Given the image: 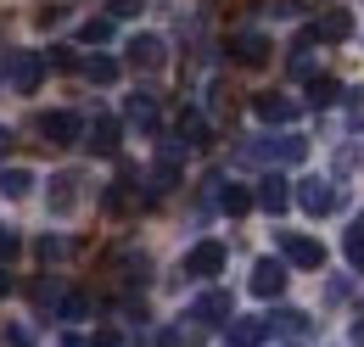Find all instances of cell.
<instances>
[{
    "mask_svg": "<svg viewBox=\"0 0 364 347\" xmlns=\"http://www.w3.org/2000/svg\"><path fill=\"white\" fill-rule=\"evenodd\" d=\"M241 157H247V163H303V157H309V140H297V134L247 140V146H241Z\"/></svg>",
    "mask_w": 364,
    "mask_h": 347,
    "instance_id": "1",
    "label": "cell"
},
{
    "mask_svg": "<svg viewBox=\"0 0 364 347\" xmlns=\"http://www.w3.org/2000/svg\"><path fill=\"white\" fill-rule=\"evenodd\" d=\"M34 134H40V146H73V140L85 134V118L68 112V107H62V112H40V118H34Z\"/></svg>",
    "mask_w": 364,
    "mask_h": 347,
    "instance_id": "2",
    "label": "cell"
},
{
    "mask_svg": "<svg viewBox=\"0 0 364 347\" xmlns=\"http://www.w3.org/2000/svg\"><path fill=\"white\" fill-rule=\"evenodd\" d=\"M208 208H219V213L241 218L258 208V191H247V185H230V179H208Z\"/></svg>",
    "mask_w": 364,
    "mask_h": 347,
    "instance_id": "3",
    "label": "cell"
},
{
    "mask_svg": "<svg viewBox=\"0 0 364 347\" xmlns=\"http://www.w3.org/2000/svg\"><path fill=\"white\" fill-rule=\"evenodd\" d=\"M6 79L17 85V95H34L40 79H46V56H40V50H11V56H6Z\"/></svg>",
    "mask_w": 364,
    "mask_h": 347,
    "instance_id": "4",
    "label": "cell"
},
{
    "mask_svg": "<svg viewBox=\"0 0 364 347\" xmlns=\"http://www.w3.org/2000/svg\"><path fill=\"white\" fill-rule=\"evenodd\" d=\"M291 196H297V202H303V213H314V218H325V213H336V202H342V196H336V185H331V179H303V185H297V191H291Z\"/></svg>",
    "mask_w": 364,
    "mask_h": 347,
    "instance_id": "5",
    "label": "cell"
},
{
    "mask_svg": "<svg viewBox=\"0 0 364 347\" xmlns=\"http://www.w3.org/2000/svg\"><path fill=\"white\" fill-rule=\"evenodd\" d=\"M286 280H291V274H286V258H258L247 286H252V297H280V292H286Z\"/></svg>",
    "mask_w": 364,
    "mask_h": 347,
    "instance_id": "6",
    "label": "cell"
},
{
    "mask_svg": "<svg viewBox=\"0 0 364 347\" xmlns=\"http://www.w3.org/2000/svg\"><path fill=\"white\" fill-rule=\"evenodd\" d=\"M252 112H258L264 124H291V118L303 112V101H291L286 90H264V95H252Z\"/></svg>",
    "mask_w": 364,
    "mask_h": 347,
    "instance_id": "7",
    "label": "cell"
},
{
    "mask_svg": "<svg viewBox=\"0 0 364 347\" xmlns=\"http://www.w3.org/2000/svg\"><path fill=\"white\" fill-rule=\"evenodd\" d=\"M174 185H180V163H174V157H157V169L140 174V196H146V202H163Z\"/></svg>",
    "mask_w": 364,
    "mask_h": 347,
    "instance_id": "8",
    "label": "cell"
},
{
    "mask_svg": "<svg viewBox=\"0 0 364 347\" xmlns=\"http://www.w3.org/2000/svg\"><path fill=\"white\" fill-rule=\"evenodd\" d=\"M280 252H286L291 269H319V263H325V247H319L314 235H286V230H280Z\"/></svg>",
    "mask_w": 364,
    "mask_h": 347,
    "instance_id": "9",
    "label": "cell"
},
{
    "mask_svg": "<svg viewBox=\"0 0 364 347\" xmlns=\"http://www.w3.org/2000/svg\"><path fill=\"white\" fill-rule=\"evenodd\" d=\"M124 118H129V124H135V129H157V124H163V101H157V90H135V95H129V107H124Z\"/></svg>",
    "mask_w": 364,
    "mask_h": 347,
    "instance_id": "10",
    "label": "cell"
},
{
    "mask_svg": "<svg viewBox=\"0 0 364 347\" xmlns=\"http://www.w3.org/2000/svg\"><path fill=\"white\" fill-rule=\"evenodd\" d=\"M219 269H225V247H219V241H196V247H191L185 274H196V280H213Z\"/></svg>",
    "mask_w": 364,
    "mask_h": 347,
    "instance_id": "11",
    "label": "cell"
},
{
    "mask_svg": "<svg viewBox=\"0 0 364 347\" xmlns=\"http://www.w3.org/2000/svg\"><path fill=\"white\" fill-rule=\"evenodd\" d=\"M118 140H124V118H95L90 129H85V146H90L95 157H112Z\"/></svg>",
    "mask_w": 364,
    "mask_h": 347,
    "instance_id": "12",
    "label": "cell"
},
{
    "mask_svg": "<svg viewBox=\"0 0 364 347\" xmlns=\"http://www.w3.org/2000/svg\"><path fill=\"white\" fill-rule=\"evenodd\" d=\"M208 342V325L202 319H174V325H163V336H157V347H202Z\"/></svg>",
    "mask_w": 364,
    "mask_h": 347,
    "instance_id": "13",
    "label": "cell"
},
{
    "mask_svg": "<svg viewBox=\"0 0 364 347\" xmlns=\"http://www.w3.org/2000/svg\"><path fill=\"white\" fill-rule=\"evenodd\" d=\"M135 202H146V196H140V174L124 169L118 179H112V191H107V213H129Z\"/></svg>",
    "mask_w": 364,
    "mask_h": 347,
    "instance_id": "14",
    "label": "cell"
},
{
    "mask_svg": "<svg viewBox=\"0 0 364 347\" xmlns=\"http://www.w3.org/2000/svg\"><path fill=\"white\" fill-rule=\"evenodd\" d=\"M163 56H168V45L157 40V34H135V40H129V68H140V73L163 68Z\"/></svg>",
    "mask_w": 364,
    "mask_h": 347,
    "instance_id": "15",
    "label": "cell"
},
{
    "mask_svg": "<svg viewBox=\"0 0 364 347\" xmlns=\"http://www.w3.org/2000/svg\"><path fill=\"white\" fill-rule=\"evenodd\" d=\"M191 319H202V325H230V292H202L196 303H191Z\"/></svg>",
    "mask_w": 364,
    "mask_h": 347,
    "instance_id": "16",
    "label": "cell"
},
{
    "mask_svg": "<svg viewBox=\"0 0 364 347\" xmlns=\"http://www.w3.org/2000/svg\"><path fill=\"white\" fill-rule=\"evenodd\" d=\"M348 34H353V11H348V6H331L314 23V40H325V45H342Z\"/></svg>",
    "mask_w": 364,
    "mask_h": 347,
    "instance_id": "17",
    "label": "cell"
},
{
    "mask_svg": "<svg viewBox=\"0 0 364 347\" xmlns=\"http://www.w3.org/2000/svg\"><path fill=\"white\" fill-rule=\"evenodd\" d=\"M291 202H297V196H291V185H286L280 174H264V179H258V208H264V213H286Z\"/></svg>",
    "mask_w": 364,
    "mask_h": 347,
    "instance_id": "18",
    "label": "cell"
},
{
    "mask_svg": "<svg viewBox=\"0 0 364 347\" xmlns=\"http://www.w3.org/2000/svg\"><path fill=\"white\" fill-rule=\"evenodd\" d=\"M79 185H85V174H56V179H50V213H73V208H79Z\"/></svg>",
    "mask_w": 364,
    "mask_h": 347,
    "instance_id": "19",
    "label": "cell"
},
{
    "mask_svg": "<svg viewBox=\"0 0 364 347\" xmlns=\"http://www.w3.org/2000/svg\"><path fill=\"white\" fill-rule=\"evenodd\" d=\"M230 56H235L241 68H264V62H269V40H264V34H235V40H230Z\"/></svg>",
    "mask_w": 364,
    "mask_h": 347,
    "instance_id": "20",
    "label": "cell"
},
{
    "mask_svg": "<svg viewBox=\"0 0 364 347\" xmlns=\"http://www.w3.org/2000/svg\"><path fill=\"white\" fill-rule=\"evenodd\" d=\"M269 336V319H230L225 325V342L230 347H258Z\"/></svg>",
    "mask_w": 364,
    "mask_h": 347,
    "instance_id": "21",
    "label": "cell"
},
{
    "mask_svg": "<svg viewBox=\"0 0 364 347\" xmlns=\"http://www.w3.org/2000/svg\"><path fill=\"white\" fill-rule=\"evenodd\" d=\"M269 336H309V314H297V308H274V314H269Z\"/></svg>",
    "mask_w": 364,
    "mask_h": 347,
    "instance_id": "22",
    "label": "cell"
},
{
    "mask_svg": "<svg viewBox=\"0 0 364 347\" xmlns=\"http://www.w3.org/2000/svg\"><path fill=\"white\" fill-rule=\"evenodd\" d=\"M90 85H118V73H124V62L118 56H85V68H79Z\"/></svg>",
    "mask_w": 364,
    "mask_h": 347,
    "instance_id": "23",
    "label": "cell"
},
{
    "mask_svg": "<svg viewBox=\"0 0 364 347\" xmlns=\"http://www.w3.org/2000/svg\"><path fill=\"white\" fill-rule=\"evenodd\" d=\"M174 134H180L185 146H208V118H202V112H196V107H191V112H180V124H174Z\"/></svg>",
    "mask_w": 364,
    "mask_h": 347,
    "instance_id": "24",
    "label": "cell"
},
{
    "mask_svg": "<svg viewBox=\"0 0 364 347\" xmlns=\"http://www.w3.org/2000/svg\"><path fill=\"white\" fill-rule=\"evenodd\" d=\"M0 191H6V196H17V202H23V196H28V191H34V174L23 169V163H17V169H0Z\"/></svg>",
    "mask_w": 364,
    "mask_h": 347,
    "instance_id": "25",
    "label": "cell"
},
{
    "mask_svg": "<svg viewBox=\"0 0 364 347\" xmlns=\"http://www.w3.org/2000/svg\"><path fill=\"white\" fill-rule=\"evenodd\" d=\"M336 95H342V85H336L331 73H314V79H309V107H331Z\"/></svg>",
    "mask_w": 364,
    "mask_h": 347,
    "instance_id": "26",
    "label": "cell"
},
{
    "mask_svg": "<svg viewBox=\"0 0 364 347\" xmlns=\"http://www.w3.org/2000/svg\"><path fill=\"white\" fill-rule=\"evenodd\" d=\"M90 292H62V308H56V319H90Z\"/></svg>",
    "mask_w": 364,
    "mask_h": 347,
    "instance_id": "27",
    "label": "cell"
},
{
    "mask_svg": "<svg viewBox=\"0 0 364 347\" xmlns=\"http://www.w3.org/2000/svg\"><path fill=\"white\" fill-rule=\"evenodd\" d=\"M46 68H56V73H79V68H85V56H79V50H68V45H56V50H46Z\"/></svg>",
    "mask_w": 364,
    "mask_h": 347,
    "instance_id": "28",
    "label": "cell"
},
{
    "mask_svg": "<svg viewBox=\"0 0 364 347\" xmlns=\"http://www.w3.org/2000/svg\"><path fill=\"white\" fill-rule=\"evenodd\" d=\"M112 23H118V17H90V23L79 28V40H85V45H107V40H112Z\"/></svg>",
    "mask_w": 364,
    "mask_h": 347,
    "instance_id": "29",
    "label": "cell"
},
{
    "mask_svg": "<svg viewBox=\"0 0 364 347\" xmlns=\"http://www.w3.org/2000/svg\"><path fill=\"white\" fill-rule=\"evenodd\" d=\"M342 252H348V263H353V269H364V218L353 224V230H348V241H342Z\"/></svg>",
    "mask_w": 364,
    "mask_h": 347,
    "instance_id": "30",
    "label": "cell"
},
{
    "mask_svg": "<svg viewBox=\"0 0 364 347\" xmlns=\"http://www.w3.org/2000/svg\"><path fill=\"white\" fill-rule=\"evenodd\" d=\"M34 297H40L46 314H56V308H62V286H56V280H40V286H34Z\"/></svg>",
    "mask_w": 364,
    "mask_h": 347,
    "instance_id": "31",
    "label": "cell"
},
{
    "mask_svg": "<svg viewBox=\"0 0 364 347\" xmlns=\"http://www.w3.org/2000/svg\"><path fill=\"white\" fill-rule=\"evenodd\" d=\"M40 258H46V263L68 258V241H56V235H46V241H40Z\"/></svg>",
    "mask_w": 364,
    "mask_h": 347,
    "instance_id": "32",
    "label": "cell"
},
{
    "mask_svg": "<svg viewBox=\"0 0 364 347\" xmlns=\"http://www.w3.org/2000/svg\"><path fill=\"white\" fill-rule=\"evenodd\" d=\"M90 347H124V331H118V325H101Z\"/></svg>",
    "mask_w": 364,
    "mask_h": 347,
    "instance_id": "33",
    "label": "cell"
},
{
    "mask_svg": "<svg viewBox=\"0 0 364 347\" xmlns=\"http://www.w3.org/2000/svg\"><path fill=\"white\" fill-rule=\"evenodd\" d=\"M6 342H11V347H34V331H28V325H11Z\"/></svg>",
    "mask_w": 364,
    "mask_h": 347,
    "instance_id": "34",
    "label": "cell"
},
{
    "mask_svg": "<svg viewBox=\"0 0 364 347\" xmlns=\"http://www.w3.org/2000/svg\"><path fill=\"white\" fill-rule=\"evenodd\" d=\"M140 6H146V0H112V11H107V17H135Z\"/></svg>",
    "mask_w": 364,
    "mask_h": 347,
    "instance_id": "35",
    "label": "cell"
},
{
    "mask_svg": "<svg viewBox=\"0 0 364 347\" xmlns=\"http://www.w3.org/2000/svg\"><path fill=\"white\" fill-rule=\"evenodd\" d=\"M0 258H17V235H6V224H0Z\"/></svg>",
    "mask_w": 364,
    "mask_h": 347,
    "instance_id": "36",
    "label": "cell"
},
{
    "mask_svg": "<svg viewBox=\"0 0 364 347\" xmlns=\"http://www.w3.org/2000/svg\"><path fill=\"white\" fill-rule=\"evenodd\" d=\"M62 347H90V342H85L79 331H62Z\"/></svg>",
    "mask_w": 364,
    "mask_h": 347,
    "instance_id": "37",
    "label": "cell"
},
{
    "mask_svg": "<svg viewBox=\"0 0 364 347\" xmlns=\"http://www.w3.org/2000/svg\"><path fill=\"white\" fill-rule=\"evenodd\" d=\"M0 297H11V274H0Z\"/></svg>",
    "mask_w": 364,
    "mask_h": 347,
    "instance_id": "38",
    "label": "cell"
},
{
    "mask_svg": "<svg viewBox=\"0 0 364 347\" xmlns=\"http://www.w3.org/2000/svg\"><path fill=\"white\" fill-rule=\"evenodd\" d=\"M6 140H11V134H6V129H0V151H6Z\"/></svg>",
    "mask_w": 364,
    "mask_h": 347,
    "instance_id": "39",
    "label": "cell"
}]
</instances>
